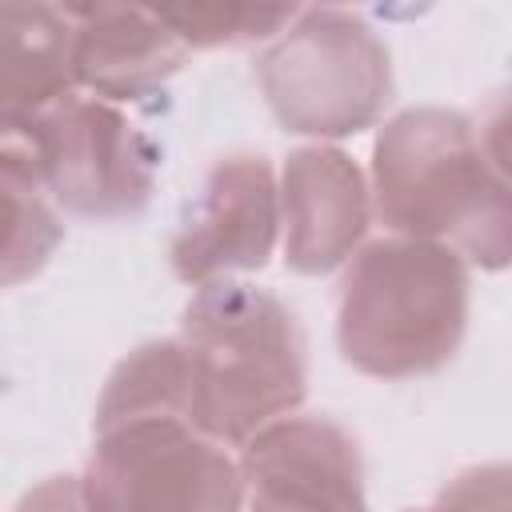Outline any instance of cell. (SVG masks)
Here are the masks:
<instances>
[{
  "instance_id": "cell-14",
  "label": "cell",
  "mask_w": 512,
  "mask_h": 512,
  "mask_svg": "<svg viewBox=\"0 0 512 512\" xmlns=\"http://www.w3.org/2000/svg\"><path fill=\"white\" fill-rule=\"evenodd\" d=\"M164 24L188 48H240L268 36H280L300 8L292 4H192V8H156Z\"/></svg>"
},
{
  "instance_id": "cell-11",
  "label": "cell",
  "mask_w": 512,
  "mask_h": 512,
  "mask_svg": "<svg viewBox=\"0 0 512 512\" xmlns=\"http://www.w3.org/2000/svg\"><path fill=\"white\" fill-rule=\"evenodd\" d=\"M76 88V20L56 4L0 8V100L4 120L32 116Z\"/></svg>"
},
{
  "instance_id": "cell-2",
  "label": "cell",
  "mask_w": 512,
  "mask_h": 512,
  "mask_svg": "<svg viewBox=\"0 0 512 512\" xmlns=\"http://www.w3.org/2000/svg\"><path fill=\"white\" fill-rule=\"evenodd\" d=\"M180 344L192 372V424L220 444H248L308 392L304 332L264 288L204 284L180 316Z\"/></svg>"
},
{
  "instance_id": "cell-17",
  "label": "cell",
  "mask_w": 512,
  "mask_h": 512,
  "mask_svg": "<svg viewBox=\"0 0 512 512\" xmlns=\"http://www.w3.org/2000/svg\"><path fill=\"white\" fill-rule=\"evenodd\" d=\"M12 512H88L80 476H48L20 496Z\"/></svg>"
},
{
  "instance_id": "cell-12",
  "label": "cell",
  "mask_w": 512,
  "mask_h": 512,
  "mask_svg": "<svg viewBox=\"0 0 512 512\" xmlns=\"http://www.w3.org/2000/svg\"><path fill=\"white\" fill-rule=\"evenodd\" d=\"M144 416L192 420V372L180 336L132 348L104 380V392L96 400V432Z\"/></svg>"
},
{
  "instance_id": "cell-8",
  "label": "cell",
  "mask_w": 512,
  "mask_h": 512,
  "mask_svg": "<svg viewBox=\"0 0 512 512\" xmlns=\"http://www.w3.org/2000/svg\"><path fill=\"white\" fill-rule=\"evenodd\" d=\"M280 188L264 156H224L208 168L192 216L172 240V272L184 284H220L260 272L280 232Z\"/></svg>"
},
{
  "instance_id": "cell-10",
  "label": "cell",
  "mask_w": 512,
  "mask_h": 512,
  "mask_svg": "<svg viewBox=\"0 0 512 512\" xmlns=\"http://www.w3.org/2000/svg\"><path fill=\"white\" fill-rule=\"evenodd\" d=\"M76 20V84L96 100H144L160 92L188 60V44L156 8L136 4H64Z\"/></svg>"
},
{
  "instance_id": "cell-5",
  "label": "cell",
  "mask_w": 512,
  "mask_h": 512,
  "mask_svg": "<svg viewBox=\"0 0 512 512\" xmlns=\"http://www.w3.org/2000/svg\"><path fill=\"white\" fill-rule=\"evenodd\" d=\"M0 140L32 164L44 192L72 216L124 220L152 200L156 148L108 100L72 92L32 116L4 120Z\"/></svg>"
},
{
  "instance_id": "cell-6",
  "label": "cell",
  "mask_w": 512,
  "mask_h": 512,
  "mask_svg": "<svg viewBox=\"0 0 512 512\" xmlns=\"http://www.w3.org/2000/svg\"><path fill=\"white\" fill-rule=\"evenodd\" d=\"M88 512H240L244 472L184 416H144L96 432L80 472Z\"/></svg>"
},
{
  "instance_id": "cell-13",
  "label": "cell",
  "mask_w": 512,
  "mask_h": 512,
  "mask_svg": "<svg viewBox=\"0 0 512 512\" xmlns=\"http://www.w3.org/2000/svg\"><path fill=\"white\" fill-rule=\"evenodd\" d=\"M0 188H4V220H8L4 284H20L48 264L64 228H60L56 212L48 208L44 184L32 172V164L4 140H0Z\"/></svg>"
},
{
  "instance_id": "cell-15",
  "label": "cell",
  "mask_w": 512,
  "mask_h": 512,
  "mask_svg": "<svg viewBox=\"0 0 512 512\" xmlns=\"http://www.w3.org/2000/svg\"><path fill=\"white\" fill-rule=\"evenodd\" d=\"M436 512H512V464H472L456 472L436 504Z\"/></svg>"
},
{
  "instance_id": "cell-4",
  "label": "cell",
  "mask_w": 512,
  "mask_h": 512,
  "mask_svg": "<svg viewBox=\"0 0 512 512\" xmlns=\"http://www.w3.org/2000/svg\"><path fill=\"white\" fill-rule=\"evenodd\" d=\"M272 116L300 136H356L392 100V60L372 24L348 8H300L256 56Z\"/></svg>"
},
{
  "instance_id": "cell-16",
  "label": "cell",
  "mask_w": 512,
  "mask_h": 512,
  "mask_svg": "<svg viewBox=\"0 0 512 512\" xmlns=\"http://www.w3.org/2000/svg\"><path fill=\"white\" fill-rule=\"evenodd\" d=\"M480 144H484V156L492 160V168L512 184V88L500 92L492 100V108L484 112Z\"/></svg>"
},
{
  "instance_id": "cell-18",
  "label": "cell",
  "mask_w": 512,
  "mask_h": 512,
  "mask_svg": "<svg viewBox=\"0 0 512 512\" xmlns=\"http://www.w3.org/2000/svg\"><path fill=\"white\" fill-rule=\"evenodd\" d=\"M416 512H436V508H416Z\"/></svg>"
},
{
  "instance_id": "cell-1",
  "label": "cell",
  "mask_w": 512,
  "mask_h": 512,
  "mask_svg": "<svg viewBox=\"0 0 512 512\" xmlns=\"http://www.w3.org/2000/svg\"><path fill=\"white\" fill-rule=\"evenodd\" d=\"M372 212L388 232L452 248L484 272L512 264V184L456 108H408L380 128Z\"/></svg>"
},
{
  "instance_id": "cell-9",
  "label": "cell",
  "mask_w": 512,
  "mask_h": 512,
  "mask_svg": "<svg viewBox=\"0 0 512 512\" xmlns=\"http://www.w3.org/2000/svg\"><path fill=\"white\" fill-rule=\"evenodd\" d=\"M280 216L284 264L300 276H324L360 252L372 220V188L348 152L308 144L284 160Z\"/></svg>"
},
{
  "instance_id": "cell-3",
  "label": "cell",
  "mask_w": 512,
  "mask_h": 512,
  "mask_svg": "<svg viewBox=\"0 0 512 512\" xmlns=\"http://www.w3.org/2000/svg\"><path fill=\"white\" fill-rule=\"evenodd\" d=\"M468 328V264L440 244L384 236L364 244L340 280V356L376 380L440 372Z\"/></svg>"
},
{
  "instance_id": "cell-7",
  "label": "cell",
  "mask_w": 512,
  "mask_h": 512,
  "mask_svg": "<svg viewBox=\"0 0 512 512\" xmlns=\"http://www.w3.org/2000/svg\"><path fill=\"white\" fill-rule=\"evenodd\" d=\"M248 512H368L356 440L324 416H284L260 428L244 452Z\"/></svg>"
}]
</instances>
